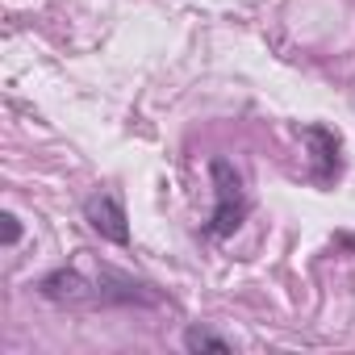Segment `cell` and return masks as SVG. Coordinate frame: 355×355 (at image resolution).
<instances>
[{
  "label": "cell",
  "instance_id": "cell-1",
  "mask_svg": "<svg viewBox=\"0 0 355 355\" xmlns=\"http://www.w3.org/2000/svg\"><path fill=\"white\" fill-rule=\"evenodd\" d=\"M38 293L51 305H134V301H150L142 293V284H134L130 276L117 272H101V280H88L80 268H55L51 276L38 280Z\"/></svg>",
  "mask_w": 355,
  "mask_h": 355
},
{
  "label": "cell",
  "instance_id": "cell-2",
  "mask_svg": "<svg viewBox=\"0 0 355 355\" xmlns=\"http://www.w3.org/2000/svg\"><path fill=\"white\" fill-rule=\"evenodd\" d=\"M209 175H214V197H218V205H214V214H209V226H205V234L209 239H230L239 226H243V218H247V193H243V175L234 171V163H226V159H214L209 163Z\"/></svg>",
  "mask_w": 355,
  "mask_h": 355
},
{
  "label": "cell",
  "instance_id": "cell-3",
  "mask_svg": "<svg viewBox=\"0 0 355 355\" xmlns=\"http://www.w3.org/2000/svg\"><path fill=\"white\" fill-rule=\"evenodd\" d=\"M84 222H88L105 243H117V247L130 243V218H125V209H121V201H117L113 193H92V197L84 201Z\"/></svg>",
  "mask_w": 355,
  "mask_h": 355
},
{
  "label": "cell",
  "instance_id": "cell-4",
  "mask_svg": "<svg viewBox=\"0 0 355 355\" xmlns=\"http://www.w3.org/2000/svg\"><path fill=\"white\" fill-rule=\"evenodd\" d=\"M301 138L313 142V180L330 184L334 175H338V138L330 130H322V125H305Z\"/></svg>",
  "mask_w": 355,
  "mask_h": 355
},
{
  "label": "cell",
  "instance_id": "cell-5",
  "mask_svg": "<svg viewBox=\"0 0 355 355\" xmlns=\"http://www.w3.org/2000/svg\"><path fill=\"white\" fill-rule=\"evenodd\" d=\"M184 351H209V355H230L234 351V343L230 338H222V334H214V330H205V326H189L184 330Z\"/></svg>",
  "mask_w": 355,
  "mask_h": 355
},
{
  "label": "cell",
  "instance_id": "cell-6",
  "mask_svg": "<svg viewBox=\"0 0 355 355\" xmlns=\"http://www.w3.org/2000/svg\"><path fill=\"white\" fill-rule=\"evenodd\" d=\"M0 222H5V247H17V243H21V222H17V214H5Z\"/></svg>",
  "mask_w": 355,
  "mask_h": 355
}]
</instances>
